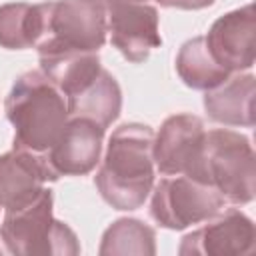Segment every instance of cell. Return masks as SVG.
Returning a JSON list of instances; mask_svg holds the SVG:
<instances>
[{
	"label": "cell",
	"mask_w": 256,
	"mask_h": 256,
	"mask_svg": "<svg viewBox=\"0 0 256 256\" xmlns=\"http://www.w3.org/2000/svg\"><path fill=\"white\" fill-rule=\"evenodd\" d=\"M152 146L154 130L148 124L128 122L112 130L94 184L114 210H138L148 200L156 182Z\"/></svg>",
	"instance_id": "6da1fadb"
},
{
	"label": "cell",
	"mask_w": 256,
	"mask_h": 256,
	"mask_svg": "<svg viewBox=\"0 0 256 256\" xmlns=\"http://www.w3.org/2000/svg\"><path fill=\"white\" fill-rule=\"evenodd\" d=\"M4 112L14 128L12 148L34 154L48 152L70 118L64 92L42 70L24 72L14 80Z\"/></svg>",
	"instance_id": "7a4b0ae2"
},
{
	"label": "cell",
	"mask_w": 256,
	"mask_h": 256,
	"mask_svg": "<svg viewBox=\"0 0 256 256\" xmlns=\"http://www.w3.org/2000/svg\"><path fill=\"white\" fill-rule=\"evenodd\" d=\"M54 192L44 188L30 204L2 212L0 240L14 256H76L80 242L74 230L52 214Z\"/></svg>",
	"instance_id": "3957f363"
},
{
	"label": "cell",
	"mask_w": 256,
	"mask_h": 256,
	"mask_svg": "<svg viewBox=\"0 0 256 256\" xmlns=\"http://www.w3.org/2000/svg\"><path fill=\"white\" fill-rule=\"evenodd\" d=\"M202 182L216 188L226 204H250L256 194V156L250 138L230 128L206 130Z\"/></svg>",
	"instance_id": "277c9868"
},
{
	"label": "cell",
	"mask_w": 256,
	"mask_h": 256,
	"mask_svg": "<svg viewBox=\"0 0 256 256\" xmlns=\"http://www.w3.org/2000/svg\"><path fill=\"white\" fill-rule=\"evenodd\" d=\"M150 194V216L168 230H186L202 224L226 206L216 188L188 176H164Z\"/></svg>",
	"instance_id": "5b68a950"
},
{
	"label": "cell",
	"mask_w": 256,
	"mask_h": 256,
	"mask_svg": "<svg viewBox=\"0 0 256 256\" xmlns=\"http://www.w3.org/2000/svg\"><path fill=\"white\" fill-rule=\"evenodd\" d=\"M106 36L102 0H46V32L38 46L98 52Z\"/></svg>",
	"instance_id": "8992f818"
},
{
	"label": "cell",
	"mask_w": 256,
	"mask_h": 256,
	"mask_svg": "<svg viewBox=\"0 0 256 256\" xmlns=\"http://www.w3.org/2000/svg\"><path fill=\"white\" fill-rule=\"evenodd\" d=\"M206 130L204 120L196 114L168 116L160 130L154 132L152 156L156 172L162 176H188L202 182Z\"/></svg>",
	"instance_id": "52a82bcc"
},
{
	"label": "cell",
	"mask_w": 256,
	"mask_h": 256,
	"mask_svg": "<svg viewBox=\"0 0 256 256\" xmlns=\"http://www.w3.org/2000/svg\"><path fill=\"white\" fill-rule=\"evenodd\" d=\"M106 8V28L112 46L132 64L148 60L150 52L162 46L158 10L138 0H102Z\"/></svg>",
	"instance_id": "ba28073f"
},
{
	"label": "cell",
	"mask_w": 256,
	"mask_h": 256,
	"mask_svg": "<svg viewBox=\"0 0 256 256\" xmlns=\"http://www.w3.org/2000/svg\"><path fill=\"white\" fill-rule=\"evenodd\" d=\"M256 248V228L240 208H222L188 232L178 246L182 256H244Z\"/></svg>",
	"instance_id": "9c48e42d"
},
{
	"label": "cell",
	"mask_w": 256,
	"mask_h": 256,
	"mask_svg": "<svg viewBox=\"0 0 256 256\" xmlns=\"http://www.w3.org/2000/svg\"><path fill=\"white\" fill-rule=\"evenodd\" d=\"M204 40L214 60L230 74L248 72L254 66V50H256L254 6L248 2L216 18Z\"/></svg>",
	"instance_id": "30bf717a"
},
{
	"label": "cell",
	"mask_w": 256,
	"mask_h": 256,
	"mask_svg": "<svg viewBox=\"0 0 256 256\" xmlns=\"http://www.w3.org/2000/svg\"><path fill=\"white\" fill-rule=\"evenodd\" d=\"M104 128L84 118H68L56 144L44 152L56 180L60 176H86L100 162Z\"/></svg>",
	"instance_id": "8fae6325"
},
{
	"label": "cell",
	"mask_w": 256,
	"mask_h": 256,
	"mask_svg": "<svg viewBox=\"0 0 256 256\" xmlns=\"http://www.w3.org/2000/svg\"><path fill=\"white\" fill-rule=\"evenodd\" d=\"M54 180L42 154L20 148L0 154V212L30 204L46 188V182Z\"/></svg>",
	"instance_id": "7c38bea8"
},
{
	"label": "cell",
	"mask_w": 256,
	"mask_h": 256,
	"mask_svg": "<svg viewBox=\"0 0 256 256\" xmlns=\"http://www.w3.org/2000/svg\"><path fill=\"white\" fill-rule=\"evenodd\" d=\"M256 78L250 72H234L222 84L204 92V110L208 118L222 126H254Z\"/></svg>",
	"instance_id": "4fadbf2b"
},
{
	"label": "cell",
	"mask_w": 256,
	"mask_h": 256,
	"mask_svg": "<svg viewBox=\"0 0 256 256\" xmlns=\"http://www.w3.org/2000/svg\"><path fill=\"white\" fill-rule=\"evenodd\" d=\"M36 50H38L40 70L64 92L66 98L92 84L102 70L98 52H82V50H66V48H50V46H38Z\"/></svg>",
	"instance_id": "5bb4252c"
},
{
	"label": "cell",
	"mask_w": 256,
	"mask_h": 256,
	"mask_svg": "<svg viewBox=\"0 0 256 256\" xmlns=\"http://www.w3.org/2000/svg\"><path fill=\"white\" fill-rule=\"evenodd\" d=\"M66 102H68L70 118H84L106 130L120 116L122 90H120L118 80L108 70L102 68L92 84L68 96Z\"/></svg>",
	"instance_id": "9a60e30c"
},
{
	"label": "cell",
	"mask_w": 256,
	"mask_h": 256,
	"mask_svg": "<svg viewBox=\"0 0 256 256\" xmlns=\"http://www.w3.org/2000/svg\"><path fill=\"white\" fill-rule=\"evenodd\" d=\"M46 32V2H8L0 6V48H36Z\"/></svg>",
	"instance_id": "2e32d148"
},
{
	"label": "cell",
	"mask_w": 256,
	"mask_h": 256,
	"mask_svg": "<svg viewBox=\"0 0 256 256\" xmlns=\"http://www.w3.org/2000/svg\"><path fill=\"white\" fill-rule=\"evenodd\" d=\"M174 68L188 88L202 92L216 88L230 76V72L222 68L210 54L204 36H194L180 46Z\"/></svg>",
	"instance_id": "e0dca14e"
},
{
	"label": "cell",
	"mask_w": 256,
	"mask_h": 256,
	"mask_svg": "<svg viewBox=\"0 0 256 256\" xmlns=\"http://www.w3.org/2000/svg\"><path fill=\"white\" fill-rule=\"evenodd\" d=\"M102 256H154L156 230L138 218H118L102 234Z\"/></svg>",
	"instance_id": "ac0fdd59"
},
{
	"label": "cell",
	"mask_w": 256,
	"mask_h": 256,
	"mask_svg": "<svg viewBox=\"0 0 256 256\" xmlns=\"http://www.w3.org/2000/svg\"><path fill=\"white\" fill-rule=\"evenodd\" d=\"M138 2H148V0H138Z\"/></svg>",
	"instance_id": "d6986e66"
}]
</instances>
